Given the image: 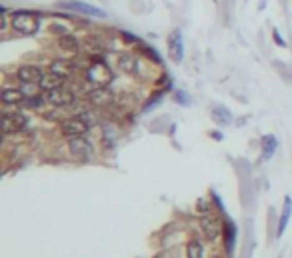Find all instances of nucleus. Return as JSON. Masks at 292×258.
Segmentation results:
<instances>
[{
    "instance_id": "9",
    "label": "nucleus",
    "mask_w": 292,
    "mask_h": 258,
    "mask_svg": "<svg viewBox=\"0 0 292 258\" xmlns=\"http://www.w3.org/2000/svg\"><path fill=\"white\" fill-rule=\"evenodd\" d=\"M88 78H90L92 86H108L112 80V72L104 62H94L88 70Z\"/></svg>"
},
{
    "instance_id": "13",
    "label": "nucleus",
    "mask_w": 292,
    "mask_h": 258,
    "mask_svg": "<svg viewBox=\"0 0 292 258\" xmlns=\"http://www.w3.org/2000/svg\"><path fill=\"white\" fill-rule=\"evenodd\" d=\"M88 100L94 106H106L112 102V94L106 86H92V90L88 93Z\"/></svg>"
},
{
    "instance_id": "15",
    "label": "nucleus",
    "mask_w": 292,
    "mask_h": 258,
    "mask_svg": "<svg viewBox=\"0 0 292 258\" xmlns=\"http://www.w3.org/2000/svg\"><path fill=\"white\" fill-rule=\"evenodd\" d=\"M210 116H212L214 124H218V126H228L232 122V114H230V110L226 106H214L212 112H210Z\"/></svg>"
},
{
    "instance_id": "21",
    "label": "nucleus",
    "mask_w": 292,
    "mask_h": 258,
    "mask_svg": "<svg viewBox=\"0 0 292 258\" xmlns=\"http://www.w3.org/2000/svg\"><path fill=\"white\" fill-rule=\"evenodd\" d=\"M50 70L68 78V76L74 72V66H72V62H68V60H54V62L50 64Z\"/></svg>"
},
{
    "instance_id": "19",
    "label": "nucleus",
    "mask_w": 292,
    "mask_h": 258,
    "mask_svg": "<svg viewBox=\"0 0 292 258\" xmlns=\"http://www.w3.org/2000/svg\"><path fill=\"white\" fill-rule=\"evenodd\" d=\"M260 144H262V158L264 160H268L270 156L274 154V150H276V138H274L272 134H266V136H262V140H260Z\"/></svg>"
},
{
    "instance_id": "23",
    "label": "nucleus",
    "mask_w": 292,
    "mask_h": 258,
    "mask_svg": "<svg viewBox=\"0 0 292 258\" xmlns=\"http://www.w3.org/2000/svg\"><path fill=\"white\" fill-rule=\"evenodd\" d=\"M158 100H162V93H158L156 96H152V98L148 100V104L144 106V110H150L152 106H156V104H158Z\"/></svg>"
},
{
    "instance_id": "24",
    "label": "nucleus",
    "mask_w": 292,
    "mask_h": 258,
    "mask_svg": "<svg viewBox=\"0 0 292 258\" xmlns=\"http://www.w3.org/2000/svg\"><path fill=\"white\" fill-rule=\"evenodd\" d=\"M174 96H176V98L180 100V104H184V106L188 104V96H186V94H184V93H176V94H174Z\"/></svg>"
},
{
    "instance_id": "10",
    "label": "nucleus",
    "mask_w": 292,
    "mask_h": 258,
    "mask_svg": "<svg viewBox=\"0 0 292 258\" xmlns=\"http://www.w3.org/2000/svg\"><path fill=\"white\" fill-rule=\"evenodd\" d=\"M66 80H68L66 76H62V74L48 70V72H44L42 80H40V84H38V88H40L42 93H48V90H54V88L64 86V84H66Z\"/></svg>"
},
{
    "instance_id": "18",
    "label": "nucleus",
    "mask_w": 292,
    "mask_h": 258,
    "mask_svg": "<svg viewBox=\"0 0 292 258\" xmlns=\"http://www.w3.org/2000/svg\"><path fill=\"white\" fill-rule=\"evenodd\" d=\"M118 68H120L122 72L134 74V72H136V68H138V60L134 58V54H128V52H124V54L118 56Z\"/></svg>"
},
{
    "instance_id": "17",
    "label": "nucleus",
    "mask_w": 292,
    "mask_h": 258,
    "mask_svg": "<svg viewBox=\"0 0 292 258\" xmlns=\"http://www.w3.org/2000/svg\"><path fill=\"white\" fill-rule=\"evenodd\" d=\"M290 212H292V198L290 196H286L284 206H282V214H280V222H278V230H276V234H278V236H282V234H284L286 224H288V220H290Z\"/></svg>"
},
{
    "instance_id": "3",
    "label": "nucleus",
    "mask_w": 292,
    "mask_h": 258,
    "mask_svg": "<svg viewBox=\"0 0 292 258\" xmlns=\"http://www.w3.org/2000/svg\"><path fill=\"white\" fill-rule=\"evenodd\" d=\"M44 96H46V102L50 106H56V108H70V106H74V102H76L74 93L70 88H66V86L48 90V93H44Z\"/></svg>"
},
{
    "instance_id": "6",
    "label": "nucleus",
    "mask_w": 292,
    "mask_h": 258,
    "mask_svg": "<svg viewBox=\"0 0 292 258\" xmlns=\"http://www.w3.org/2000/svg\"><path fill=\"white\" fill-rule=\"evenodd\" d=\"M60 8L64 10H72V12H80V14H88V16H96V19H106V12L96 8V6H90L86 2H80V0H62L58 2Z\"/></svg>"
},
{
    "instance_id": "22",
    "label": "nucleus",
    "mask_w": 292,
    "mask_h": 258,
    "mask_svg": "<svg viewBox=\"0 0 292 258\" xmlns=\"http://www.w3.org/2000/svg\"><path fill=\"white\" fill-rule=\"evenodd\" d=\"M46 104H48V102H46V96H40V94L28 96L26 102H24V106H28V108H32V110H40V108H44Z\"/></svg>"
},
{
    "instance_id": "8",
    "label": "nucleus",
    "mask_w": 292,
    "mask_h": 258,
    "mask_svg": "<svg viewBox=\"0 0 292 258\" xmlns=\"http://www.w3.org/2000/svg\"><path fill=\"white\" fill-rule=\"evenodd\" d=\"M198 226H200L202 234L206 236V238L210 240V242H214V240H218L222 236V224H220L214 216H210V214H204L200 216V220H198Z\"/></svg>"
},
{
    "instance_id": "20",
    "label": "nucleus",
    "mask_w": 292,
    "mask_h": 258,
    "mask_svg": "<svg viewBox=\"0 0 292 258\" xmlns=\"http://www.w3.org/2000/svg\"><path fill=\"white\" fill-rule=\"evenodd\" d=\"M186 258H204V244L200 240L192 238L186 244Z\"/></svg>"
},
{
    "instance_id": "12",
    "label": "nucleus",
    "mask_w": 292,
    "mask_h": 258,
    "mask_svg": "<svg viewBox=\"0 0 292 258\" xmlns=\"http://www.w3.org/2000/svg\"><path fill=\"white\" fill-rule=\"evenodd\" d=\"M26 102V96L20 88L14 86H4L2 88V104L4 106H20Z\"/></svg>"
},
{
    "instance_id": "4",
    "label": "nucleus",
    "mask_w": 292,
    "mask_h": 258,
    "mask_svg": "<svg viewBox=\"0 0 292 258\" xmlns=\"http://www.w3.org/2000/svg\"><path fill=\"white\" fill-rule=\"evenodd\" d=\"M68 152L76 160H90L94 156V146L86 136H76L68 138Z\"/></svg>"
},
{
    "instance_id": "11",
    "label": "nucleus",
    "mask_w": 292,
    "mask_h": 258,
    "mask_svg": "<svg viewBox=\"0 0 292 258\" xmlns=\"http://www.w3.org/2000/svg\"><path fill=\"white\" fill-rule=\"evenodd\" d=\"M168 54H170V58H172L176 64L182 62L184 44H182V34H180L178 30H174V32L168 36Z\"/></svg>"
},
{
    "instance_id": "25",
    "label": "nucleus",
    "mask_w": 292,
    "mask_h": 258,
    "mask_svg": "<svg viewBox=\"0 0 292 258\" xmlns=\"http://www.w3.org/2000/svg\"><path fill=\"white\" fill-rule=\"evenodd\" d=\"M274 40H276V44H278V46H284V40L280 38V34H278V30H274Z\"/></svg>"
},
{
    "instance_id": "2",
    "label": "nucleus",
    "mask_w": 292,
    "mask_h": 258,
    "mask_svg": "<svg viewBox=\"0 0 292 258\" xmlns=\"http://www.w3.org/2000/svg\"><path fill=\"white\" fill-rule=\"evenodd\" d=\"M26 124H28L26 114H22L19 110H4V114H2V132L6 136L22 132L26 128Z\"/></svg>"
},
{
    "instance_id": "1",
    "label": "nucleus",
    "mask_w": 292,
    "mask_h": 258,
    "mask_svg": "<svg viewBox=\"0 0 292 258\" xmlns=\"http://www.w3.org/2000/svg\"><path fill=\"white\" fill-rule=\"evenodd\" d=\"M10 26L14 28V32H19L22 36H32L40 28V19L36 12H30V10H14L10 16Z\"/></svg>"
},
{
    "instance_id": "5",
    "label": "nucleus",
    "mask_w": 292,
    "mask_h": 258,
    "mask_svg": "<svg viewBox=\"0 0 292 258\" xmlns=\"http://www.w3.org/2000/svg\"><path fill=\"white\" fill-rule=\"evenodd\" d=\"M88 130H90V124L84 118H80V116H70V118H66V120L60 122V132L66 138L84 136V134H88Z\"/></svg>"
},
{
    "instance_id": "7",
    "label": "nucleus",
    "mask_w": 292,
    "mask_h": 258,
    "mask_svg": "<svg viewBox=\"0 0 292 258\" xmlns=\"http://www.w3.org/2000/svg\"><path fill=\"white\" fill-rule=\"evenodd\" d=\"M42 68L36 66V64H22L16 68V80L22 82V84H40V80H42Z\"/></svg>"
},
{
    "instance_id": "14",
    "label": "nucleus",
    "mask_w": 292,
    "mask_h": 258,
    "mask_svg": "<svg viewBox=\"0 0 292 258\" xmlns=\"http://www.w3.org/2000/svg\"><path fill=\"white\" fill-rule=\"evenodd\" d=\"M58 48H60L62 52H66V54H78V52H80V42H78L76 36L64 32V34L58 36Z\"/></svg>"
},
{
    "instance_id": "16",
    "label": "nucleus",
    "mask_w": 292,
    "mask_h": 258,
    "mask_svg": "<svg viewBox=\"0 0 292 258\" xmlns=\"http://www.w3.org/2000/svg\"><path fill=\"white\" fill-rule=\"evenodd\" d=\"M222 236H224V246L228 252H232L234 248V240H236V224L232 220H226L224 224V230H222Z\"/></svg>"
}]
</instances>
